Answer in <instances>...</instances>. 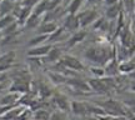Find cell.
Returning a JSON list of instances; mask_svg holds the SVG:
<instances>
[{
	"label": "cell",
	"mask_w": 135,
	"mask_h": 120,
	"mask_svg": "<svg viewBox=\"0 0 135 120\" xmlns=\"http://www.w3.org/2000/svg\"><path fill=\"white\" fill-rule=\"evenodd\" d=\"M84 56L90 63L101 66V65H106L113 59H115V50L110 46L94 45L86 49V51L84 53Z\"/></svg>",
	"instance_id": "6da1fadb"
},
{
	"label": "cell",
	"mask_w": 135,
	"mask_h": 120,
	"mask_svg": "<svg viewBox=\"0 0 135 120\" xmlns=\"http://www.w3.org/2000/svg\"><path fill=\"white\" fill-rule=\"evenodd\" d=\"M97 104L105 111V115L115 116V118H126L128 115L129 116L133 115L130 111L128 110V108L125 105H123L120 101L114 100V99H109V100H105V101H99Z\"/></svg>",
	"instance_id": "7a4b0ae2"
},
{
	"label": "cell",
	"mask_w": 135,
	"mask_h": 120,
	"mask_svg": "<svg viewBox=\"0 0 135 120\" xmlns=\"http://www.w3.org/2000/svg\"><path fill=\"white\" fill-rule=\"evenodd\" d=\"M79 16V20H80V25L81 28H86L89 25H93L98 19H99V14H98L97 10H93V9H86L79 13L78 14Z\"/></svg>",
	"instance_id": "3957f363"
},
{
	"label": "cell",
	"mask_w": 135,
	"mask_h": 120,
	"mask_svg": "<svg viewBox=\"0 0 135 120\" xmlns=\"http://www.w3.org/2000/svg\"><path fill=\"white\" fill-rule=\"evenodd\" d=\"M53 101L58 110L63 111V113H66V114L69 111H71V103L69 101L66 95H64L61 93H56L53 96Z\"/></svg>",
	"instance_id": "277c9868"
},
{
	"label": "cell",
	"mask_w": 135,
	"mask_h": 120,
	"mask_svg": "<svg viewBox=\"0 0 135 120\" xmlns=\"http://www.w3.org/2000/svg\"><path fill=\"white\" fill-rule=\"evenodd\" d=\"M60 61L63 63L68 69H70L73 71L78 73V71H83V70L85 69L84 64H83L79 59L75 58V56H73V55H69V54H68V55H63V58H61Z\"/></svg>",
	"instance_id": "5b68a950"
},
{
	"label": "cell",
	"mask_w": 135,
	"mask_h": 120,
	"mask_svg": "<svg viewBox=\"0 0 135 120\" xmlns=\"http://www.w3.org/2000/svg\"><path fill=\"white\" fill-rule=\"evenodd\" d=\"M66 84L71 88L73 90H76L78 93H88V91H91V88L89 85V83L83 80V79H79V78H69L68 79Z\"/></svg>",
	"instance_id": "8992f818"
},
{
	"label": "cell",
	"mask_w": 135,
	"mask_h": 120,
	"mask_svg": "<svg viewBox=\"0 0 135 120\" xmlns=\"http://www.w3.org/2000/svg\"><path fill=\"white\" fill-rule=\"evenodd\" d=\"M63 28L65 30H69V31H75L76 33L78 29L81 28L80 25V20H79V16L78 15H70L68 14L65 20H64V25Z\"/></svg>",
	"instance_id": "52a82bcc"
},
{
	"label": "cell",
	"mask_w": 135,
	"mask_h": 120,
	"mask_svg": "<svg viewBox=\"0 0 135 120\" xmlns=\"http://www.w3.org/2000/svg\"><path fill=\"white\" fill-rule=\"evenodd\" d=\"M88 83L91 88V90L98 93V94H108L110 91L109 88L106 87V84L104 83L103 78H94V79H90Z\"/></svg>",
	"instance_id": "ba28073f"
},
{
	"label": "cell",
	"mask_w": 135,
	"mask_h": 120,
	"mask_svg": "<svg viewBox=\"0 0 135 120\" xmlns=\"http://www.w3.org/2000/svg\"><path fill=\"white\" fill-rule=\"evenodd\" d=\"M51 45H39L35 48H30V50L28 51V56L29 58H43L46 56L50 50H51Z\"/></svg>",
	"instance_id": "9c48e42d"
},
{
	"label": "cell",
	"mask_w": 135,
	"mask_h": 120,
	"mask_svg": "<svg viewBox=\"0 0 135 120\" xmlns=\"http://www.w3.org/2000/svg\"><path fill=\"white\" fill-rule=\"evenodd\" d=\"M123 13V3H118V4L110 5L108 6L105 10V15L108 20H115L116 18H119L120 14Z\"/></svg>",
	"instance_id": "30bf717a"
},
{
	"label": "cell",
	"mask_w": 135,
	"mask_h": 120,
	"mask_svg": "<svg viewBox=\"0 0 135 120\" xmlns=\"http://www.w3.org/2000/svg\"><path fill=\"white\" fill-rule=\"evenodd\" d=\"M71 113L74 114V115L89 116V114H88L86 103H84V101L73 100V101H71Z\"/></svg>",
	"instance_id": "8fae6325"
},
{
	"label": "cell",
	"mask_w": 135,
	"mask_h": 120,
	"mask_svg": "<svg viewBox=\"0 0 135 120\" xmlns=\"http://www.w3.org/2000/svg\"><path fill=\"white\" fill-rule=\"evenodd\" d=\"M86 30H78L76 33H74L70 36V38L68 39V43H66V45H68V48H73V46H75L76 44H79V43H81L83 40L85 39V36H86Z\"/></svg>",
	"instance_id": "7c38bea8"
},
{
	"label": "cell",
	"mask_w": 135,
	"mask_h": 120,
	"mask_svg": "<svg viewBox=\"0 0 135 120\" xmlns=\"http://www.w3.org/2000/svg\"><path fill=\"white\" fill-rule=\"evenodd\" d=\"M59 29L58 24L55 21H49V23H41L39 26V34H43V35H51L54 31H56Z\"/></svg>",
	"instance_id": "4fadbf2b"
},
{
	"label": "cell",
	"mask_w": 135,
	"mask_h": 120,
	"mask_svg": "<svg viewBox=\"0 0 135 120\" xmlns=\"http://www.w3.org/2000/svg\"><path fill=\"white\" fill-rule=\"evenodd\" d=\"M105 70V76H109V78H115L118 74H119V64L116 61V59H113L110 61L108 63L104 68Z\"/></svg>",
	"instance_id": "5bb4252c"
},
{
	"label": "cell",
	"mask_w": 135,
	"mask_h": 120,
	"mask_svg": "<svg viewBox=\"0 0 135 120\" xmlns=\"http://www.w3.org/2000/svg\"><path fill=\"white\" fill-rule=\"evenodd\" d=\"M119 71L123 74H128L130 75L131 73L135 71V61L133 59L125 60V61H120L119 63Z\"/></svg>",
	"instance_id": "9a60e30c"
},
{
	"label": "cell",
	"mask_w": 135,
	"mask_h": 120,
	"mask_svg": "<svg viewBox=\"0 0 135 120\" xmlns=\"http://www.w3.org/2000/svg\"><path fill=\"white\" fill-rule=\"evenodd\" d=\"M20 94H16V93H9L8 95H5L3 99H1V105H13L16 106L19 104V99H20Z\"/></svg>",
	"instance_id": "2e32d148"
},
{
	"label": "cell",
	"mask_w": 135,
	"mask_h": 120,
	"mask_svg": "<svg viewBox=\"0 0 135 120\" xmlns=\"http://www.w3.org/2000/svg\"><path fill=\"white\" fill-rule=\"evenodd\" d=\"M49 78H50V80L55 84V85H60V84H64V83L68 81V78L63 74H60V73H56L54 71V70H50L48 73Z\"/></svg>",
	"instance_id": "e0dca14e"
},
{
	"label": "cell",
	"mask_w": 135,
	"mask_h": 120,
	"mask_svg": "<svg viewBox=\"0 0 135 120\" xmlns=\"http://www.w3.org/2000/svg\"><path fill=\"white\" fill-rule=\"evenodd\" d=\"M83 3H84V0H71L70 4L68 5L66 13L70 15H78V13L81 9Z\"/></svg>",
	"instance_id": "ac0fdd59"
},
{
	"label": "cell",
	"mask_w": 135,
	"mask_h": 120,
	"mask_svg": "<svg viewBox=\"0 0 135 120\" xmlns=\"http://www.w3.org/2000/svg\"><path fill=\"white\" fill-rule=\"evenodd\" d=\"M61 58H63V55H61V50L59 48H51V50H50V53L46 55V61L49 63H58L61 60Z\"/></svg>",
	"instance_id": "d6986e66"
},
{
	"label": "cell",
	"mask_w": 135,
	"mask_h": 120,
	"mask_svg": "<svg viewBox=\"0 0 135 120\" xmlns=\"http://www.w3.org/2000/svg\"><path fill=\"white\" fill-rule=\"evenodd\" d=\"M14 8H15V5L11 0H3V1L0 3V14H1V16L11 14L10 11H13Z\"/></svg>",
	"instance_id": "ffe728a7"
},
{
	"label": "cell",
	"mask_w": 135,
	"mask_h": 120,
	"mask_svg": "<svg viewBox=\"0 0 135 120\" xmlns=\"http://www.w3.org/2000/svg\"><path fill=\"white\" fill-rule=\"evenodd\" d=\"M15 21H16V18L13 14H8L1 16L0 18V30H4L5 28H8L9 25H11Z\"/></svg>",
	"instance_id": "44dd1931"
},
{
	"label": "cell",
	"mask_w": 135,
	"mask_h": 120,
	"mask_svg": "<svg viewBox=\"0 0 135 120\" xmlns=\"http://www.w3.org/2000/svg\"><path fill=\"white\" fill-rule=\"evenodd\" d=\"M24 25L26 26V28H29V29L38 28V26H40V16L33 13V14L29 16V19L26 20V23H25Z\"/></svg>",
	"instance_id": "7402d4cb"
},
{
	"label": "cell",
	"mask_w": 135,
	"mask_h": 120,
	"mask_svg": "<svg viewBox=\"0 0 135 120\" xmlns=\"http://www.w3.org/2000/svg\"><path fill=\"white\" fill-rule=\"evenodd\" d=\"M49 39V35H43V34H39L36 36H34L33 39H30L29 41V46L30 48H35V46H39L41 43L46 41Z\"/></svg>",
	"instance_id": "603a6c76"
},
{
	"label": "cell",
	"mask_w": 135,
	"mask_h": 120,
	"mask_svg": "<svg viewBox=\"0 0 135 120\" xmlns=\"http://www.w3.org/2000/svg\"><path fill=\"white\" fill-rule=\"evenodd\" d=\"M64 35H65V29L61 26V28H59L56 31H54L51 35H49L48 41H50V43H54V41H60V40H63Z\"/></svg>",
	"instance_id": "cb8c5ba5"
},
{
	"label": "cell",
	"mask_w": 135,
	"mask_h": 120,
	"mask_svg": "<svg viewBox=\"0 0 135 120\" xmlns=\"http://www.w3.org/2000/svg\"><path fill=\"white\" fill-rule=\"evenodd\" d=\"M46 11H48V0H41V1H40L33 10L34 14L39 15V16H40L41 14H45Z\"/></svg>",
	"instance_id": "d4e9b609"
},
{
	"label": "cell",
	"mask_w": 135,
	"mask_h": 120,
	"mask_svg": "<svg viewBox=\"0 0 135 120\" xmlns=\"http://www.w3.org/2000/svg\"><path fill=\"white\" fill-rule=\"evenodd\" d=\"M50 115H51V113H49L48 110H45V109H39V110L34 111L33 119H36V120H50Z\"/></svg>",
	"instance_id": "484cf974"
},
{
	"label": "cell",
	"mask_w": 135,
	"mask_h": 120,
	"mask_svg": "<svg viewBox=\"0 0 135 120\" xmlns=\"http://www.w3.org/2000/svg\"><path fill=\"white\" fill-rule=\"evenodd\" d=\"M38 94L40 95L41 99H46V98H49V96L51 95V90H50V88L48 85H45V84L41 83L38 87Z\"/></svg>",
	"instance_id": "4316f807"
},
{
	"label": "cell",
	"mask_w": 135,
	"mask_h": 120,
	"mask_svg": "<svg viewBox=\"0 0 135 120\" xmlns=\"http://www.w3.org/2000/svg\"><path fill=\"white\" fill-rule=\"evenodd\" d=\"M18 28H19V21H15V23H13L11 25H9L8 28H5V29L3 30V34H4L5 36L16 34L18 33Z\"/></svg>",
	"instance_id": "83f0119b"
},
{
	"label": "cell",
	"mask_w": 135,
	"mask_h": 120,
	"mask_svg": "<svg viewBox=\"0 0 135 120\" xmlns=\"http://www.w3.org/2000/svg\"><path fill=\"white\" fill-rule=\"evenodd\" d=\"M34 115V111L29 108H25L24 110L20 113V115L16 118V120H31Z\"/></svg>",
	"instance_id": "f1b7e54d"
},
{
	"label": "cell",
	"mask_w": 135,
	"mask_h": 120,
	"mask_svg": "<svg viewBox=\"0 0 135 120\" xmlns=\"http://www.w3.org/2000/svg\"><path fill=\"white\" fill-rule=\"evenodd\" d=\"M123 6L128 14H130L135 10V0H123Z\"/></svg>",
	"instance_id": "f546056e"
},
{
	"label": "cell",
	"mask_w": 135,
	"mask_h": 120,
	"mask_svg": "<svg viewBox=\"0 0 135 120\" xmlns=\"http://www.w3.org/2000/svg\"><path fill=\"white\" fill-rule=\"evenodd\" d=\"M66 113H63V111H53L51 115H50V120H66Z\"/></svg>",
	"instance_id": "4dcf8cb0"
},
{
	"label": "cell",
	"mask_w": 135,
	"mask_h": 120,
	"mask_svg": "<svg viewBox=\"0 0 135 120\" xmlns=\"http://www.w3.org/2000/svg\"><path fill=\"white\" fill-rule=\"evenodd\" d=\"M90 71H91L97 78H104V76H105V70H104V69H101L100 66H99V68L91 66V68H90Z\"/></svg>",
	"instance_id": "1f68e13d"
},
{
	"label": "cell",
	"mask_w": 135,
	"mask_h": 120,
	"mask_svg": "<svg viewBox=\"0 0 135 120\" xmlns=\"http://www.w3.org/2000/svg\"><path fill=\"white\" fill-rule=\"evenodd\" d=\"M41 0H21V5L24 6V8H35L36 5L40 3Z\"/></svg>",
	"instance_id": "d6a6232c"
},
{
	"label": "cell",
	"mask_w": 135,
	"mask_h": 120,
	"mask_svg": "<svg viewBox=\"0 0 135 120\" xmlns=\"http://www.w3.org/2000/svg\"><path fill=\"white\" fill-rule=\"evenodd\" d=\"M14 108L15 106H13V105H0V116L3 118L5 114H8V113H9L11 109H14Z\"/></svg>",
	"instance_id": "836d02e7"
},
{
	"label": "cell",
	"mask_w": 135,
	"mask_h": 120,
	"mask_svg": "<svg viewBox=\"0 0 135 120\" xmlns=\"http://www.w3.org/2000/svg\"><path fill=\"white\" fill-rule=\"evenodd\" d=\"M104 1H105V4L108 5V6L114 5V4H118V3H121V1H119V0H104Z\"/></svg>",
	"instance_id": "e575fe53"
},
{
	"label": "cell",
	"mask_w": 135,
	"mask_h": 120,
	"mask_svg": "<svg viewBox=\"0 0 135 120\" xmlns=\"http://www.w3.org/2000/svg\"><path fill=\"white\" fill-rule=\"evenodd\" d=\"M101 0H88V5L89 6H91V5H97V4H99Z\"/></svg>",
	"instance_id": "d590c367"
},
{
	"label": "cell",
	"mask_w": 135,
	"mask_h": 120,
	"mask_svg": "<svg viewBox=\"0 0 135 120\" xmlns=\"http://www.w3.org/2000/svg\"><path fill=\"white\" fill-rule=\"evenodd\" d=\"M6 87H8V83H0V93L4 90Z\"/></svg>",
	"instance_id": "8d00e7d4"
},
{
	"label": "cell",
	"mask_w": 135,
	"mask_h": 120,
	"mask_svg": "<svg viewBox=\"0 0 135 120\" xmlns=\"http://www.w3.org/2000/svg\"><path fill=\"white\" fill-rule=\"evenodd\" d=\"M130 89H131V91H134V93H135V79H133V80H131Z\"/></svg>",
	"instance_id": "74e56055"
},
{
	"label": "cell",
	"mask_w": 135,
	"mask_h": 120,
	"mask_svg": "<svg viewBox=\"0 0 135 120\" xmlns=\"http://www.w3.org/2000/svg\"><path fill=\"white\" fill-rule=\"evenodd\" d=\"M86 120H100L98 116H86Z\"/></svg>",
	"instance_id": "f35d334b"
},
{
	"label": "cell",
	"mask_w": 135,
	"mask_h": 120,
	"mask_svg": "<svg viewBox=\"0 0 135 120\" xmlns=\"http://www.w3.org/2000/svg\"><path fill=\"white\" fill-rule=\"evenodd\" d=\"M126 120H135V115H131V116H129Z\"/></svg>",
	"instance_id": "ab89813d"
},
{
	"label": "cell",
	"mask_w": 135,
	"mask_h": 120,
	"mask_svg": "<svg viewBox=\"0 0 135 120\" xmlns=\"http://www.w3.org/2000/svg\"><path fill=\"white\" fill-rule=\"evenodd\" d=\"M131 59H133V60L135 61V53H134V55H133V58H131Z\"/></svg>",
	"instance_id": "60d3db41"
},
{
	"label": "cell",
	"mask_w": 135,
	"mask_h": 120,
	"mask_svg": "<svg viewBox=\"0 0 135 120\" xmlns=\"http://www.w3.org/2000/svg\"><path fill=\"white\" fill-rule=\"evenodd\" d=\"M11 1H13V3H14V1H16V0H11Z\"/></svg>",
	"instance_id": "b9f144b4"
},
{
	"label": "cell",
	"mask_w": 135,
	"mask_h": 120,
	"mask_svg": "<svg viewBox=\"0 0 135 120\" xmlns=\"http://www.w3.org/2000/svg\"><path fill=\"white\" fill-rule=\"evenodd\" d=\"M31 120H36V119H31Z\"/></svg>",
	"instance_id": "7bdbcfd3"
},
{
	"label": "cell",
	"mask_w": 135,
	"mask_h": 120,
	"mask_svg": "<svg viewBox=\"0 0 135 120\" xmlns=\"http://www.w3.org/2000/svg\"><path fill=\"white\" fill-rule=\"evenodd\" d=\"M1 1H3V0H0V3H1Z\"/></svg>",
	"instance_id": "ee69618b"
},
{
	"label": "cell",
	"mask_w": 135,
	"mask_h": 120,
	"mask_svg": "<svg viewBox=\"0 0 135 120\" xmlns=\"http://www.w3.org/2000/svg\"><path fill=\"white\" fill-rule=\"evenodd\" d=\"M119 1H123V0H119Z\"/></svg>",
	"instance_id": "f6af8a7d"
}]
</instances>
